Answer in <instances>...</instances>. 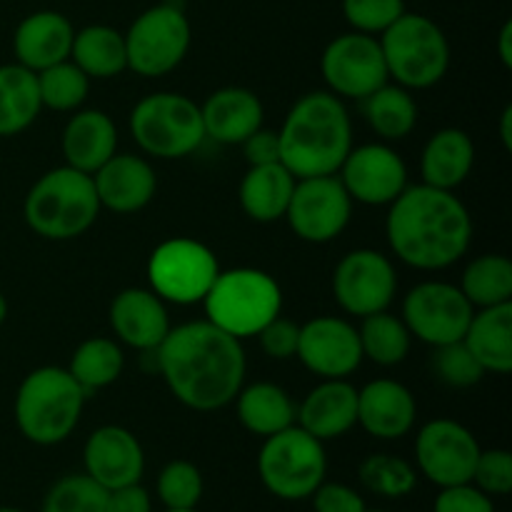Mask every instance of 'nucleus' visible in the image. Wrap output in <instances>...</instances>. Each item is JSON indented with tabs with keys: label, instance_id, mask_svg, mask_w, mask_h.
I'll list each match as a JSON object with an SVG mask.
<instances>
[{
	"label": "nucleus",
	"instance_id": "12",
	"mask_svg": "<svg viewBox=\"0 0 512 512\" xmlns=\"http://www.w3.org/2000/svg\"><path fill=\"white\" fill-rule=\"evenodd\" d=\"M320 73L330 93L340 100H365L390 80L380 40L358 30L338 35L325 45Z\"/></svg>",
	"mask_w": 512,
	"mask_h": 512
},
{
	"label": "nucleus",
	"instance_id": "17",
	"mask_svg": "<svg viewBox=\"0 0 512 512\" xmlns=\"http://www.w3.org/2000/svg\"><path fill=\"white\" fill-rule=\"evenodd\" d=\"M353 203L390 205L408 188V165L388 143H365L345 155L335 173Z\"/></svg>",
	"mask_w": 512,
	"mask_h": 512
},
{
	"label": "nucleus",
	"instance_id": "7",
	"mask_svg": "<svg viewBox=\"0 0 512 512\" xmlns=\"http://www.w3.org/2000/svg\"><path fill=\"white\" fill-rule=\"evenodd\" d=\"M378 40L388 75L403 88H433L448 75L450 43L435 20L405 10Z\"/></svg>",
	"mask_w": 512,
	"mask_h": 512
},
{
	"label": "nucleus",
	"instance_id": "42",
	"mask_svg": "<svg viewBox=\"0 0 512 512\" xmlns=\"http://www.w3.org/2000/svg\"><path fill=\"white\" fill-rule=\"evenodd\" d=\"M405 13V0H343V18L358 33L380 35Z\"/></svg>",
	"mask_w": 512,
	"mask_h": 512
},
{
	"label": "nucleus",
	"instance_id": "45",
	"mask_svg": "<svg viewBox=\"0 0 512 512\" xmlns=\"http://www.w3.org/2000/svg\"><path fill=\"white\" fill-rule=\"evenodd\" d=\"M433 512H495V505L493 498L473 483H460L440 488Z\"/></svg>",
	"mask_w": 512,
	"mask_h": 512
},
{
	"label": "nucleus",
	"instance_id": "50",
	"mask_svg": "<svg viewBox=\"0 0 512 512\" xmlns=\"http://www.w3.org/2000/svg\"><path fill=\"white\" fill-rule=\"evenodd\" d=\"M500 140H503L505 150H512V105L500 115Z\"/></svg>",
	"mask_w": 512,
	"mask_h": 512
},
{
	"label": "nucleus",
	"instance_id": "24",
	"mask_svg": "<svg viewBox=\"0 0 512 512\" xmlns=\"http://www.w3.org/2000/svg\"><path fill=\"white\" fill-rule=\"evenodd\" d=\"M75 28L58 10H35L25 15L13 33V53L23 68L40 70L70 58Z\"/></svg>",
	"mask_w": 512,
	"mask_h": 512
},
{
	"label": "nucleus",
	"instance_id": "14",
	"mask_svg": "<svg viewBox=\"0 0 512 512\" xmlns=\"http://www.w3.org/2000/svg\"><path fill=\"white\" fill-rule=\"evenodd\" d=\"M475 308L463 290L443 280H425L408 290L403 300V323L410 335L430 348L458 343L465 338Z\"/></svg>",
	"mask_w": 512,
	"mask_h": 512
},
{
	"label": "nucleus",
	"instance_id": "19",
	"mask_svg": "<svg viewBox=\"0 0 512 512\" xmlns=\"http://www.w3.org/2000/svg\"><path fill=\"white\" fill-rule=\"evenodd\" d=\"M83 473L105 490L140 483L145 473L143 445L123 425H103L85 440Z\"/></svg>",
	"mask_w": 512,
	"mask_h": 512
},
{
	"label": "nucleus",
	"instance_id": "4",
	"mask_svg": "<svg viewBox=\"0 0 512 512\" xmlns=\"http://www.w3.org/2000/svg\"><path fill=\"white\" fill-rule=\"evenodd\" d=\"M88 398L68 368L43 365L30 370L15 393V425L28 443L60 445L78 428Z\"/></svg>",
	"mask_w": 512,
	"mask_h": 512
},
{
	"label": "nucleus",
	"instance_id": "21",
	"mask_svg": "<svg viewBox=\"0 0 512 512\" xmlns=\"http://www.w3.org/2000/svg\"><path fill=\"white\" fill-rule=\"evenodd\" d=\"M95 193L100 208L118 215H130L143 210L158 190V175L153 165L133 153H115L108 163L93 173Z\"/></svg>",
	"mask_w": 512,
	"mask_h": 512
},
{
	"label": "nucleus",
	"instance_id": "49",
	"mask_svg": "<svg viewBox=\"0 0 512 512\" xmlns=\"http://www.w3.org/2000/svg\"><path fill=\"white\" fill-rule=\"evenodd\" d=\"M498 55L505 68H512V20H505L498 33Z\"/></svg>",
	"mask_w": 512,
	"mask_h": 512
},
{
	"label": "nucleus",
	"instance_id": "11",
	"mask_svg": "<svg viewBox=\"0 0 512 512\" xmlns=\"http://www.w3.org/2000/svg\"><path fill=\"white\" fill-rule=\"evenodd\" d=\"M220 273L218 258L205 243L193 238H170L150 253V290L165 303H203Z\"/></svg>",
	"mask_w": 512,
	"mask_h": 512
},
{
	"label": "nucleus",
	"instance_id": "13",
	"mask_svg": "<svg viewBox=\"0 0 512 512\" xmlns=\"http://www.w3.org/2000/svg\"><path fill=\"white\" fill-rule=\"evenodd\" d=\"M333 295L340 310L353 318L383 313L398 295V270L380 250H350L335 265Z\"/></svg>",
	"mask_w": 512,
	"mask_h": 512
},
{
	"label": "nucleus",
	"instance_id": "44",
	"mask_svg": "<svg viewBox=\"0 0 512 512\" xmlns=\"http://www.w3.org/2000/svg\"><path fill=\"white\" fill-rule=\"evenodd\" d=\"M298 338H300V325L293 320L278 315L270 320L263 330L258 333L260 348L268 358L273 360H290L298 353Z\"/></svg>",
	"mask_w": 512,
	"mask_h": 512
},
{
	"label": "nucleus",
	"instance_id": "5",
	"mask_svg": "<svg viewBox=\"0 0 512 512\" xmlns=\"http://www.w3.org/2000/svg\"><path fill=\"white\" fill-rule=\"evenodd\" d=\"M100 213L93 175L70 165L48 170L28 190L23 218L35 235L45 240H73L93 228Z\"/></svg>",
	"mask_w": 512,
	"mask_h": 512
},
{
	"label": "nucleus",
	"instance_id": "36",
	"mask_svg": "<svg viewBox=\"0 0 512 512\" xmlns=\"http://www.w3.org/2000/svg\"><path fill=\"white\" fill-rule=\"evenodd\" d=\"M458 288L473 308L512 303V263L505 255H480L465 268Z\"/></svg>",
	"mask_w": 512,
	"mask_h": 512
},
{
	"label": "nucleus",
	"instance_id": "28",
	"mask_svg": "<svg viewBox=\"0 0 512 512\" xmlns=\"http://www.w3.org/2000/svg\"><path fill=\"white\" fill-rule=\"evenodd\" d=\"M295 175L283 163L250 165L240 180V208L255 223H275L288 213L295 190Z\"/></svg>",
	"mask_w": 512,
	"mask_h": 512
},
{
	"label": "nucleus",
	"instance_id": "38",
	"mask_svg": "<svg viewBox=\"0 0 512 512\" xmlns=\"http://www.w3.org/2000/svg\"><path fill=\"white\" fill-rule=\"evenodd\" d=\"M35 75H38L43 108L58 110V113L78 110L90 93V78L70 58L58 65H50V68L40 70Z\"/></svg>",
	"mask_w": 512,
	"mask_h": 512
},
{
	"label": "nucleus",
	"instance_id": "1",
	"mask_svg": "<svg viewBox=\"0 0 512 512\" xmlns=\"http://www.w3.org/2000/svg\"><path fill=\"white\" fill-rule=\"evenodd\" d=\"M155 365L173 398L198 413H213L233 403L248 370L243 340L208 320L170 328L155 350Z\"/></svg>",
	"mask_w": 512,
	"mask_h": 512
},
{
	"label": "nucleus",
	"instance_id": "25",
	"mask_svg": "<svg viewBox=\"0 0 512 512\" xmlns=\"http://www.w3.org/2000/svg\"><path fill=\"white\" fill-rule=\"evenodd\" d=\"M205 138L223 145H243L258 128H263L265 108L248 88L228 85L215 90L200 105Z\"/></svg>",
	"mask_w": 512,
	"mask_h": 512
},
{
	"label": "nucleus",
	"instance_id": "6",
	"mask_svg": "<svg viewBox=\"0 0 512 512\" xmlns=\"http://www.w3.org/2000/svg\"><path fill=\"white\" fill-rule=\"evenodd\" d=\"M208 323L233 338L258 335L283 310V290L278 280L258 268L220 270L203 298Z\"/></svg>",
	"mask_w": 512,
	"mask_h": 512
},
{
	"label": "nucleus",
	"instance_id": "39",
	"mask_svg": "<svg viewBox=\"0 0 512 512\" xmlns=\"http://www.w3.org/2000/svg\"><path fill=\"white\" fill-rule=\"evenodd\" d=\"M40 512H108V490L85 473L63 475L45 493Z\"/></svg>",
	"mask_w": 512,
	"mask_h": 512
},
{
	"label": "nucleus",
	"instance_id": "37",
	"mask_svg": "<svg viewBox=\"0 0 512 512\" xmlns=\"http://www.w3.org/2000/svg\"><path fill=\"white\" fill-rule=\"evenodd\" d=\"M358 478L365 490L385 500H400L418 488V470L400 455L375 453L360 463Z\"/></svg>",
	"mask_w": 512,
	"mask_h": 512
},
{
	"label": "nucleus",
	"instance_id": "47",
	"mask_svg": "<svg viewBox=\"0 0 512 512\" xmlns=\"http://www.w3.org/2000/svg\"><path fill=\"white\" fill-rule=\"evenodd\" d=\"M243 153L248 165H270L280 163V140L278 130L258 128L243 143Z\"/></svg>",
	"mask_w": 512,
	"mask_h": 512
},
{
	"label": "nucleus",
	"instance_id": "32",
	"mask_svg": "<svg viewBox=\"0 0 512 512\" xmlns=\"http://www.w3.org/2000/svg\"><path fill=\"white\" fill-rule=\"evenodd\" d=\"M43 110L38 75L20 63L0 65V138L28 130Z\"/></svg>",
	"mask_w": 512,
	"mask_h": 512
},
{
	"label": "nucleus",
	"instance_id": "10",
	"mask_svg": "<svg viewBox=\"0 0 512 512\" xmlns=\"http://www.w3.org/2000/svg\"><path fill=\"white\" fill-rule=\"evenodd\" d=\"M123 35L128 68L140 78H163L173 73L193 43L188 15L175 3H158L143 10Z\"/></svg>",
	"mask_w": 512,
	"mask_h": 512
},
{
	"label": "nucleus",
	"instance_id": "15",
	"mask_svg": "<svg viewBox=\"0 0 512 512\" xmlns=\"http://www.w3.org/2000/svg\"><path fill=\"white\" fill-rule=\"evenodd\" d=\"M353 218V198L338 175L295 180L285 220L300 240L323 245L343 235Z\"/></svg>",
	"mask_w": 512,
	"mask_h": 512
},
{
	"label": "nucleus",
	"instance_id": "53",
	"mask_svg": "<svg viewBox=\"0 0 512 512\" xmlns=\"http://www.w3.org/2000/svg\"><path fill=\"white\" fill-rule=\"evenodd\" d=\"M0 512H25V510H20V508H0Z\"/></svg>",
	"mask_w": 512,
	"mask_h": 512
},
{
	"label": "nucleus",
	"instance_id": "3",
	"mask_svg": "<svg viewBox=\"0 0 512 512\" xmlns=\"http://www.w3.org/2000/svg\"><path fill=\"white\" fill-rule=\"evenodd\" d=\"M280 163L295 178L335 175L353 150V120L330 90H313L295 100L278 130Z\"/></svg>",
	"mask_w": 512,
	"mask_h": 512
},
{
	"label": "nucleus",
	"instance_id": "8",
	"mask_svg": "<svg viewBox=\"0 0 512 512\" xmlns=\"http://www.w3.org/2000/svg\"><path fill=\"white\" fill-rule=\"evenodd\" d=\"M258 475L273 498L288 503L310 500L328 475L325 445L300 425H290L265 438L258 453Z\"/></svg>",
	"mask_w": 512,
	"mask_h": 512
},
{
	"label": "nucleus",
	"instance_id": "29",
	"mask_svg": "<svg viewBox=\"0 0 512 512\" xmlns=\"http://www.w3.org/2000/svg\"><path fill=\"white\" fill-rule=\"evenodd\" d=\"M463 343L485 373L508 375L512 370V303L473 313Z\"/></svg>",
	"mask_w": 512,
	"mask_h": 512
},
{
	"label": "nucleus",
	"instance_id": "26",
	"mask_svg": "<svg viewBox=\"0 0 512 512\" xmlns=\"http://www.w3.org/2000/svg\"><path fill=\"white\" fill-rule=\"evenodd\" d=\"M60 150H63L65 165L93 175L100 165L108 163L118 153V128L103 110H78L65 123Z\"/></svg>",
	"mask_w": 512,
	"mask_h": 512
},
{
	"label": "nucleus",
	"instance_id": "35",
	"mask_svg": "<svg viewBox=\"0 0 512 512\" xmlns=\"http://www.w3.org/2000/svg\"><path fill=\"white\" fill-rule=\"evenodd\" d=\"M360 348L363 358L373 360L380 368H395L410 355L413 335L403 318H395L388 310L363 318V325L358 328Z\"/></svg>",
	"mask_w": 512,
	"mask_h": 512
},
{
	"label": "nucleus",
	"instance_id": "2",
	"mask_svg": "<svg viewBox=\"0 0 512 512\" xmlns=\"http://www.w3.org/2000/svg\"><path fill=\"white\" fill-rule=\"evenodd\" d=\"M385 235L395 258L415 270H445L473 240V218L453 190L408 185L390 203Z\"/></svg>",
	"mask_w": 512,
	"mask_h": 512
},
{
	"label": "nucleus",
	"instance_id": "34",
	"mask_svg": "<svg viewBox=\"0 0 512 512\" xmlns=\"http://www.w3.org/2000/svg\"><path fill=\"white\" fill-rule=\"evenodd\" d=\"M125 355L115 340L110 338H88L75 348L70 358L68 373L78 380L80 388L88 395L108 388L123 375Z\"/></svg>",
	"mask_w": 512,
	"mask_h": 512
},
{
	"label": "nucleus",
	"instance_id": "46",
	"mask_svg": "<svg viewBox=\"0 0 512 512\" xmlns=\"http://www.w3.org/2000/svg\"><path fill=\"white\" fill-rule=\"evenodd\" d=\"M310 500H313L315 512H365L368 508L358 490L345 483H328V480L318 485Z\"/></svg>",
	"mask_w": 512,
	"mask_h": 512
},
{
	"label": "nucleus",
	"instance_id": "16",
	"mask_svg": "<svg viewBox=\"0 0 512 512\" xmlns=\"http://www.w3.org/2000/svg\"><path fill=\"white\" fill-rule=\"evenodd\" d=\"M480 443L463 423L450 418L430 420L415 435V465L438 488L470 483Z\"/></svg>",
	"mask_w": 512,
	"mask_h": 512
},
{
	"label": "nucleus",
	"instance_id": "48",
	"mask_svg": "<svg viewBox=\"0 0 512 512\" xmlns=\"http://www.w3.org/2000/svg\"><path fill=\"white\" fill-rule=\"evenodd\" d=\"M108 512H153V498L140 483L108 490Z\"/></svg>",
	"mask_w": 512,
	"mask_h": 512
},
{
	"label": "nucleus",
	"instance_id": "55",
	"mask_svg": "<svg viewBox=\"0 0 512 512\" xmlns=\"http://www.w3.org/2000/svg\"><path fill=\"white\" fill-rule=\"evenodd\" d=\"M418 3H420V0H418Z\"/></svg>",
	"mask_w": 512,
	"mask_h": 512
},
{
	"label": "nucleus",
	"instance_id": "22",
	"mask_svg": "<svg viewBox=\"0 0 512 512\" xmlns=\"http://www.w3.org/2000/svg\"><path fill=\"white\" fill-rule=\"evenodd\" d=\"M418 418L415 395L403 383L378 378L358 390V425L378 440H400Z\"/></svg>",
	"mask_w": 512,
	"mask_h": 512
},
{
	"label": "nucleus",
	"instance_id": "30",
	"mask_svg": "<svg viewBox=\"0 0 512 512\" xmlns=\"http://www.w3.org/2000/svg\"><path fill=\"white\" fill-rule=\"evenodd\" d=\"M235 413H238L240 425L248 433L265 440L295 425L298 405L293 403V398H290L285 388L260 380V383L243 385L238 390V395H235Z\"/></svg>",
	"mask_w": 512,
	"mask_h": 512
},
{
	"label": "nucleus",
	"instance_id": "54",
	"mask_svg": "<svg viewBox=\"0 0 512 512\" xmlns=\"http://www.w3.org/2000/svg\"><path fill=\"white\" fill-rule=\"evenodd\" d=\"M365 512H388V510H380V508H365Z\"/></svg>",
	"mask_w": 512,
	"mask_h": 512
},
{
	"label": "nucleus",
	"instance_id": "23",
	"mask_svg": "<svg viewBox=\"0 0 512 512\" xmlns=\"http://www.w3.org/2000/svg\"><path fill=\"white\" fill-rule=\"evenodd\" d=\"M295 425L320 443L343 438L358 425V388L348 378L323 380L298 405Z\"/></svg>",
	"mask_w": 512,
	"mask_h": 512
},
{
	"label": "nucleus",
	"instance_id": "41",
	"mask_svg": "<svg viewBox=\"0 0 512 512\" xmlns=\"http://www.w3.org/2000/svg\"><path fill=\"white\" fill-rule=\"evenodd\" d=\"M430 365H433L435 378L448 388H473L485 378L483 365L475 360V355L470 353L463 340L433 348Z\"/></svg>",
	"mask_w": 512,
	"mask_h": 512
},
{
	"label": "nucleus",
	"instance_id": "43",
	"mask_svg": "<svg viewBox=\"0 0 512 512\" xmlns=\"http://www.w3.org/2000/svg\"><path fill=\"white\" fill-rule=\"evenodd\" d=\"M470 483L488 493L490 498L512 493V455L503 448L480 450Z\"/></svg>",
	"mask_w": 512,
	"mask_h": 512
},
{
	"label": "nucleus",
	"instance_id": "18",
	"mask_svg": "<svg viewBox=\"0 0 512 512\" xmlns=\"http://www.w3.org/2000/svg\"><path fill=\"white\" fill-rule=\"evenodd\" d=\"M295 358L320 380L348 378L365 360L358 328L338 315H320L300 325Z\"/></svg>",
	"mask_w": 512,
	"mask_h": 512
},
{
	"label": "nucleus",
	"instance_id": "51",
	"mask_svg": "<svg viewBox=\"0 0 512 512\" xmlns=\"http://www.w3.org/2000/svg\"><path fill=\"white\" fill-rule=\"evenodd\" d=\"M5 318H8V300H5V295L0 293V325L5 323Z\"/></svg>",
	"mask_w": 512,
	"mask_h": 512
},
{
	"label": "nucleus",
	"instance_id": "40",
	"mask_svg": "<svg viewBox=\"0 0 512 512\" xmlns=\"http://www.w3.org/2000/svg\"><path fill=\"white\" fill-rule=\"evenodd\" d=\"M203 473L190 460H173L155 480L158 500L170 510H193L203 500Z\"/></svg>",
	"mask_w": 512,
	"mask_h": 512
},
{
	"label": "nucleus",
	"instance_id": "9",
	"mask_svg": "<svg viewBox=\"0 0 512 512\" xmlns=\"http://www.w3.org/2000/svg\"><path fill=\"white\" fill-rule=\"evenodd\" d=\"M130 133L153 158H188L205 140L200 105L183 93H153L130 113Z\"/></svg>",
	"mask_w": 512,
	"mask_h": 512
},
{
	"label": "nucleus",
	"instance_id": "20",
	"mask_svg": "<svg viewBox=\"0 0 512 512\" xmlns=\"http://www.w3.org/2000/svg\"><path fill=\"white\" fill-rule=\"evenodd\" d=\"M110 328L128 348L150 353L158 350L170 333V315L165 300L148 288H125L110 303Z\"/></svg>",
	"mask_w": 512,
	"mask_h": 512
},
{
	"label": "nucleus",
	"instance_id": "27",
	"mask_svg": "<svg viewBox=\"0 0 512 512\" xmlns=\"http://www.w3.org/2000/svg\"><path fill=\"white\" fill-rule=\"evenodd\" d=\"M475 165V145L465 130L443 128L425 143L420 155V175L430 188L453 190L468 180Z\"/></svg>",
	"mask_w": 512,
	"mask_h": 512
},
{
	"label": "nucleus",
	"instance_id": "33",
	"mask_svg": "<svg viewBox=\"0 0 512 512\" xmlns=\"http://www.w3.org/2000/svg\"><path fill=\"white\" fill-rule=\"evenodd\" d=\"M360 103H363L365 120L383 143L408 138L418 125V103L413 98V90L398 83L380 85Z\"/></svg>",
	"mask_w": 512,
	"mask_h": 512
},
{
	"label": "nucleus",
	"instance_id": "52",
	"mask_svg": "<svg viewBox=\"0 0 512 512\" xmlns=\"http://www.w3.org/2000/svg\"><path fill=\"white\" fill-rule=\"evenodd\" d=\"M163 512H198V508H193V510H170V508H165Z\"/></svg>",
	"mask_w": 512,
	"mask_h": 512
},
{
	"label": "nucleus",
	"instance_id": "31",
	"mask_svg": "<svg viewBox=\"0 0 512 512\" xmlns=\"http://www.w3.org/2000/svg\"><path fill=\"white\" fill-rule=\"evenodd\" d=\"M70 60L90 80H108L128 70L125 35L110 25L95 23L75 30Z\"/></svg>",
	"mask_w": 512,
	"mask_h": 512
}]
</instances>
